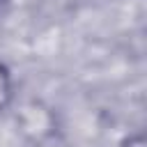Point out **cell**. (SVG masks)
<instances>
[{
  "label": "cell",
  "mask_w": 147,
  "mask_h": 147,
  "mask_svg": "<svg viewBox=\"0 0 147 147\" xmlns=\"http://www.w3.org/2000/svg\"><path fill=\"white\" fill-rule=\"evenodd\" d=\"M117 147H147V140L142 133H133V136H126L124 140H119Z\"/></svg>",
  "instance_id": "obj_3"
},
{
  "label": "cell",
  "mask_w": 147,
  "mask_h": 147,
  "mask_svg": "<svg viewBox=\"0 0 147 147\" xmlns=\"http://www.w3.org/2000/svg\"><path fill=\"white\" fill-rule=\"evenodd\" d=\"M14 99V87H11V76L7 67L0 62V110H5Z\"/></svg>",
  "instance_id": "obj_2"
},
{
  "label": "cell",
  "mask_w": 147,
  "mask_h": 147,
  "mask_svg": "<svg viewBox=\"0 0 147 147\" xmlns=\"http://www.w3.org/2000/svg\"><path fill=\"white\" fill-rule=\"evenodd\" d=\"M16 126L30 142H46L57 131L55 113L39 99H28L16 108Z\"/></svg>",
  "instance_id": "obj_1"
}]
</instances>
